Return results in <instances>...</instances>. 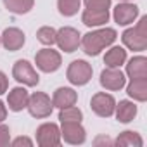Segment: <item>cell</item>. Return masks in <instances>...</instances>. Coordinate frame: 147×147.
Here are the masks:
<instances>
[{
  "label": "cell",
  "instance_id": "cell-27",
  "mask_svg": "<svg viewBox=\"0 0 147 147\" xmlns=\"http://www.w3.org/2000/svg\"><path fill=\"white\" fill-rule=\"evenodd\" d=\"M9 140H11V131H9V126L0 125V147L9 145Z\"/></svg>",
  "mask_w": 147,
  "mask_h": 147
},
{
  "label": "cell",
  "instance_id": "cell-21",
  "mask_svg": "<svg viewBox=\"0 0 147 147\" xmlns=\"http://www.w3.org/2000/svg\"><path fill=\"white\" fill-rule=\"evenodd\" d=\"M4 4L14 14H26L31 11L35 0H4Z\"/></svg>",
  "mask_w": 147,
  "mask_h": 147
},
{
  "label": "cell",
  "instance_id": "cell-12",
  "mask_svg": "<svg viewBox=\"0 0 147 147\" xmlns=\"http://www.w3.org/2000/svg\"><path fill=\"white\" fill-rule=\"evenodd\" d=\"M2 43L7 50H19L24 45V33L18 28H7L2 35Z\"/></svg>",
  "mask_w": 147,
  "mask_h": 147
},
{
  "label": "cell",
  "instance_id": "cell-7",
  "mask_svg": "<svg viewBox=\"0 0 147 147\" xmlns=\"http://www.w3.org/2000/svg\"><path fill=\"white\" fill-rule=\"evenodd\" d=\"M36 142L42 147H55L61 142V131L57 125L54 123H45L36 130Z\"/></svg>",
  "mask_w": 147,
  "mask_h": 147
},
{
  "label": "cell",
  "instance_id": "cell-14",
  "mask_svg": "<svg viewBox=\"0 0 147 147\" xmlns=\"http://www.w3.org/2000/svg\"><path fill=\"white\" fill-rule=\"evenodd\" d=\"M76 99H78V95H76V92H75V90H73V88H66V87H64V88H57V90L54 92L52 104H54L55 107L62 109V107L75 106Z\"/></svg>",
  "mask_w": 147,
  "mask_h": 147
},
{
  "label": "cell",
  "instance_id": "cell-3",
  "mask_svg": "<svg viewBox=\"0 0 147 147\" xmlns=\"http://www.w3.org/2000/svg\"><path fill=\"white\" fill-rule=\"evenodd\" d=\"M26 107H28L31 116H35V118H47V116H50L54 104L50 102L49 95H45L43 92H35L28 99V106Z\"/></svg>",
  "mask_w": 147,
  "mask_h": 147
},
{
  "label": "cell",
  "instance_id": "cell-19",
  "mask_svg": "<svg viewBox=\"0 0 147 147\" xmlns=\"http://www.w3.org/2000/svg\"><path fill=\"white\" fill-rule=\"evenodd\" d=\"M114 109H116V118L121 123H130L137 114V106L130 100H121Z\"/></svg>",
  "mask_w": 147,
  "mask_h": 147
},
{
  "label": "cell",
  "instance_id": "cell-6",
  "mask_svg": "<svg viewBox=\"0 0 147 147\" xmlns=\"http://www.w3.org/2000/svg\"><path fill=\"white\" fill-rule=\"evenodd\" d=\"M55 42L57 45L61 47V50L64 52H75L80 45V33L75 30V28H61L57 33H55Z\"/></svg>",
  "mask_w": 147,
  "mask_h": 147
},
{
  "label": "cell",
  "instance_id": "cell-13",
  "mask_svg": "<svg viewBox=\"0 0 147 147\" xmlns=\"http://www.w3.org/2000/svg\"><path fill=\"white\" fill-rule=\"evenodd\" d=\"M137 16H138V7L131 4H118V7L114 9V19L118 24L123 26L133 23Z\"/></svg>",
  "mask_w": 147,
  "mask_h": 147
},
{
  "label": "cell",
  "instance_id": "cell-26",
  "mask_svg": "<svg viewBox=\"0 0 147 147\" xmlns=\"http://www.w3.org/2000/svg\"><path fill=\"white\" fill-rule=\"evenodd\" d=\"M87 9H109L111 0H85Z\"/></svg>",
  "mask_w": 147,
  "mask_h": 147
},
{
  "label": "cell",
  "instance_id": "cell-2",
  "mask_svg": "<svg viewBox=\"0 0 147 147\" xmlns=\"http://www.w3.org/2000/svg\"><path fill=\"white\" fill-rule=\"evenodd\" d=\"M123 43L131 49V50H145L147 47V16H144L137 28H131V30H126L123 33Z\"/></svg>",
  "mask_w": 147,
  "mask_h": 147
},
{
  "label": "cell",
  "instance_id": "cell-18",
  "mask_svg": "<svg viewBox=\"0 0 147 147\" xmlns=\"http://www.w3.org/2000/svg\"><path fill=\"white\" fill-rule=\"evenodd\" d=\"M128 95L138 102H144L147 99V78H140V80H131V83L126 88Z\"/></svg>",
  "mask_w": 147,
  "mask_h": 147
},
{
  "label": "cell",
  "instance_id": "cell-8",
  "mask_svg": "<svg viewBox=\"0 0 147 147\" xmlns=\"http://www.w3.org/2000/svg\"><path fill=\"white\" fill-rule=\"evenodd\" d=\"M90 106H92V111L97 114V116H100V118H109V116H113V113H114V107H116V102H114V99L109 95V94H95L94 97H92V102H90Z\"/></svg>",
  "mask_w": 147,
  "mask_h": 147
},
{
  "label": "cell",
  "instance_id": "cell-16",
  "mask_svg": "<svg viewBox=\"0 0 147 147\" xmlns=\"http://www.w3.org/2000/svg\"><path fill=\"white\" fill-rule=\"evenodd\" d=\"M28 99H30V95H28V92L24 90V88H21V87H16V88H12V92L9 94V97H7V102H9V109L11 111H23L26 106H28Z\"/></svg>",
  "mask_w": 147,
  "mask_h": 147
},
{
  "label": "cell",
  "instance_id": "cell-24",
  "mask_svg": "<svg viewBox=\"0 0 147 147\" xmlns=\"http://www.w3.org/2000/svg\"><path fill=\"white\" fill-rule=\"evenodd\" d=\"M82 111L78 109V107H73V106H69V107H62L61 109V113H59V119H61V123H66V121H82Z\"/></svg>",
  "mask_w": 147,
  "mask_h": 147
},
{
  "label": "cell",
  "instance_id": "cell-9",
  "mask_svg": "<svg viewBox=\"0 0 147 147\" xmlns=\"http://www.w3.org/2000/svg\"><path fill=\"white\" fill-rule=\"evenodd\" d=\"M35 59H36V66L45 73H52L61 67V55L55 50H50V49L40 50Z\"/></svg>",
  "mask_w": 147,
  "mask_h": 147
},
{
  "label": "cell",
  "instance_id": "cell-17",
  "mask_svg": "<svg viewBox=\"0 0 147 147\" xmlns=\"http://www.w3.org/2000/svg\"><path fill=\"white\" fill-rule=\"evenodd\" d=\"M126 73L131 80L147 78V59L145 57H133L126 64Z\"/></svg>",
  "mask_w": 147,
  "mask_h": 147
},
{
  "label": "cell",
  "instance_id": "cell-31",
  "mask_svg": "<svg viewBox=\"0 0 147 147\" xmlns=\"http://www.w3.org/2000/svg\"><path fill=\"white\" fill-rule=\"evenodd\" d=\"M95 144H113V142H111L109 138H97Z\"/></svg>",
  "mask_w": 147,
  "mask_h": 147
},
{
  "label": "cell",
  "instance_id": "cell-32",
  "mask_svg": "<svg viewBox=\"0 0 147 147\" xmlns=\"http://www.w3.org/2000/svg\"><path fill=\"white\" fill-rule=\"evenodd\" d=\"M123 2H128V0H123Z\"/></svg>",
  "mask_w": 147,
  "mask_h": 147
},
{
  "label": "cell",
  "instance_id": "cell-1",
  "mask_svg": "<svg viewBox=\"0 0 147 147\" xmlns=\"http://www.w3.org/2000/svg\"><path fill=\"white\" fill-rule=\"evenodd\" d=\"M114 40H116V31L113 28H106V30H97V31L87 33L82 40V45L88 55H99L100 50L106 49L107 45H111Z\"/></svg>",
  "mask_w": 147,
  "mask_h": 147
},
{
  "label": "cell",
  "instance_id": "cell-5",
  "mask_svg": "<svg viewBox=\"0 0 147 147\" xmlns=\"http://www.w3.org/2000/svg\"><path fill=\"white\" fill-rule=\"evenodd\" d=\"M12 76L19 83H24L28 87H35L40 82V76L36 75V71L33 69V66L28 61H23V59L14 64V67H12Z\"/></svg>",
  "mask_w": 147,
  "mask_h": 147
},
{
  "label": "cell",
  "instance_id": "cell-4",
  "mask_svg": "<svg viewBox=\"0 0 147 147\" xmlns=\"http://www.w3.org/2000/svg\"><path fill=\"white\" fill-rule=\"evenodd\" d=\"M92 78V66L85 61H73L67 67V80L73 85H85Z\"/></svg>",
  "mask_w": 147,
  "mask_h": 147
},
{
  "label": "cell",
  "instance_id": "cell-29",
  "mask_svg": "<svg viewBox=\"0 0 147 147\" xmlns=\"http://www.w3.org/2000/svg\"><path fill=\"white\" fill-rule=\"evenodd\" d=\"M7 87H9V80H7V76L4 75V73L0 71V95L7 90Z\"/></svg>",
  "mask_w": 147,
  "mask_h": 147
},
{
  "label": "cell",
  "instance_id": "cell-30",
  "mask_svg": "<svg viewBox=\"0 0 147 147\" xmlns=\"http://www.w3.org/2000/svg\"><path fill=\"white\" fill-rule=\"evenodd\" d=\"M5 116H7V109H5V106H4V102L0 100V123H2L4 119H5Z\"/></svg>",
  "mask_w": 147,
  "mask_h": 147
},
{
  "label": "cell",
  "instance_id": "cell-25",
  "mask_svg": "<svg viewBox=\"0 0 147 147\" xmlns=\"http://www.w3.org/2000/svg\"><path fill=\"white\" fill-rule=\"evenodd\" d=\"M55 30L54 28H50V26H43V28H40L38 31H36V38H38V42L40 43H43V45H54L55 43Z\"/></svg>",
  "mask_w": 147,
  "mask_h": 147
},
{
  "label": "cell",
  "instance_id": "cell-22",
  "mask_svg": "<svg viewBox=\"0 0 147 147\" xmlns=\"http://www.w3.org/2000/svg\"><path fill=\"white\" fill-rule=\"evenodd\" d=\"M114 144L116 145H137V147H140L144 142H142V138H140L138 133H135V131H123L114 140Z\"/></svg>",
  "mask_w": 147,
  "mask_h": 147
},
{
  "label": "cell",
  "instance_id": "cell-10",
  "mask_svg": "<svg viewBox=\"0 0 147 147\" xmlns=\"http://www.w3.org/2000/svg\"><path fill=\"white\" fill-rule=\"evenodd\" d=\"M100 85L107 90H119L125 87V75L116 67L104 69L100 73Z\"/></svg>",
  "mask_w": 147,
  "mask_h": 147
},
{
  "label": "cell",
  "instance_id": "cell-23",
  "mask_svg": "<svg viewBox=\"0 0 147 147\" xmlns=\"http://www.w3.org/2000/svg\"><path fill=\"white\" fill-rule=\"evenodd\" d=\"M80 0H57V7L62 16H75L80 9Z\"/></svg>",
  "mask_w": 147,
  "mask_h": 147
},
{
  "label": "cell",
  "instance_id": "cell-11",
  "mask_svg": "<svg viewBox=\"0 0 147 147\" xmlns=\"http://www.w3.org/2000/svg\"><path fill=\"white\" fill-rule=\"evenodd\" d=\"M61 135L69 144H83L85 142V130L80 125V121H66V123H62Z\"/></svg>",
  "mask_w": 147,
  "mask_h": 147
},
{
  "label": "cell",
  "instance_id": "cell-20",
  "mask_svg": "<svg viewBox=\"0 0 147 147\" xmlns=\"http://www.w3.org/2000/svg\"><path fill=\"white\" fill-rule=\"evenodd\" d=\"M125 61H126V50H123L121 47H113L104 57L107 67H119Z\"/></svg>",
  "mask_w": 147,
  "mask_h": 147
},
{
  "label": "cell",
  "instance_id": "cell-28",
  "mask_svg": "<svg viewBox=\"0 0 147 147\" xmlns=\"http://www.w3.org/2000/svg\"><path fill=\"white\" fill-rule=\"evenodd\" d=\"M12 145H14V147H19V145H28V147H31L33 142H31L30 138H26V137H19V138H16V140L12 142Z\"/></svg>",
  "mask_w": 147,
  "mask_h": 147
},
{
  "label": "cell",
  "instance_id": "cell-15",
  "mask_svg": "<svg viewBox=\"0 0 147 147\" xmlns=\"http://www.w3.org/2000/svg\"><path fill=\"white\" fill-rule=\"evenodd\" d=\"M83 24L87 26H100L109 21V11L107 9H87L82 16Z\"/></svg>",
  "mask_w": 147,
  "mask_h": 147
}]
</instances>
